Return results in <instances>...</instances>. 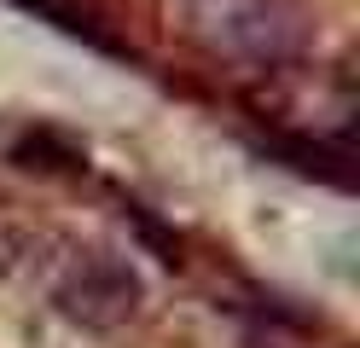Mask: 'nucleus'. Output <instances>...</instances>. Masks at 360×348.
<instances>
[{
    "mask_svg": "<svg viewBox=\"0 0 360 348\" xmlns=\"http://www.w3.org/2000/svg\"><path fill=\"white\" fill-rule=\"evenodd\" d=\"M18 267H30L35 290L76 331H122L146 308V278L128 255L82 238H24Z\"/></svg>",
    "mask_w": 360,
    "mask_h": 348,
    "instance_id": "obj_1",
    "label": "nucleus"
},
{
    "mask_svg": "<svg viewBox=\"0 0 360 348\" xmlns=\"http://www.w3.org/2000/svg\"><path fill=\"white\" fill-rule=\"evenodd\" d=\"M169 18L204 58L244 76L297 70L314 35L302 0H169Z\"/></svg>",
    "mask_w": 360,
    "mask_h": 348,
    "instance_id": "obj_2",
    "label": "nucleus"
}]
</instances>
